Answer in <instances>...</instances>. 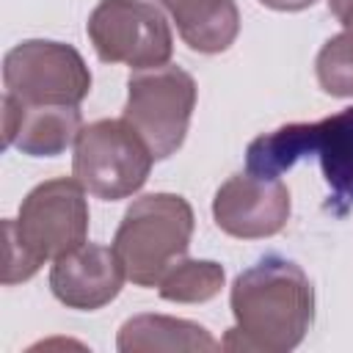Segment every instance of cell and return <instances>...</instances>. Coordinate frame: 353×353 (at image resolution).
I'll use <instances>...</instances> for the list:
<instances>
[{
    "label": "cell",
    "mask_w": 353,
    "mask_h": 353,
    "mask_svg": "<svg viewBox=\"0 0 353 353\" xmlns=\"http://www.w3.org/2000/svg\"><path fill=\"white\" fill-rule=\"evenodd\" d=\"M3 85L25 105H80L91 91V72L72 44L28 39L6 52Z\"/></svg>",
    "instance_id": "cell-7"
},
{
    "label": "cell",
    "mask_w": 353,
    "mask_h": 353,
    "mask_svg": "<svg viewBox=\"0 0 353 353\" xmlns=\"http://www.w3.org/2000/svg\"><path fill=\"white\" fill-rule=\"evenodd\" d=\"M320 157L323 176L331 188L328 210L345 215L353 207V108H345L323 121H295L265 132L248 143L245 171L279 179L301 157Z\"/></svg>",
    "instance_id": "cell-3"
},
{
    "label": "cell",
    "mask_w": 353,
    "mask_h": 353,
    "mask_svg": "<svg viewBox=\"0 0 353 353\" xmlns=\"http://www.w3.org/2000/svg\"><path fill=\"white\" fill-rule=\"evenodd\" d=\"M152 163L154 157L149 146L124 116L99 119L80 130L72 174L85 193L102 201H119L143 188Z\"/></svg>",
    "instance_id": "cell-5"
},
{
    "label": "cell",
    "mask_w": 353,
    "mask_h": 353,
    "mask_svg": "<svg viewBox=\"0 0 353 353\" xmlns=\"http://www.w3.org/2000/svg\"><path fill=\"white\" fill-rule=\"evenodd\" d=\"M328 11L336 17V22L353 33V0H328Z\"/></svg>",
    "instance_id": "cell-16"
},
{
    "label": "cell",
    "mask_w": 353,
    "mask_h": 353,
    "mask_svg": "<svg viewBox=\"0 0 353 353\" xmlns=\"http://www.w3.org/2000/svg\"><path fill=\"white\" fill-rule=\"evenodd\" d=\"M174 17L182 41L196 52H223L240 33V11L234 0H160Z\"/></svg>",
    "instance_id": "cell-12"
},
{
    "label": "cell",
    "mask_w": 353,
    "mask_h": 353,
    "mask_svg": "<svg viewBox=\"0 0 353 353\" xmlns=\"http://www.w3.org/2000/svg\"><path fill=\"white\" fill-rule=\"evenodd\" d=\"M6 262L3 284L28 281L47 259H55L88 234L85 188L74 176H58L36 185L19 204V218L3 223Z\"/></svg>",
    "instance_id": "cell-2"
},
{
    "label": "cell",
    "mask_w": 353,
    "mask_h": 353,
    "mask_svg": "<svg viewBox=\"0 0 353 353\" xmlns=\"http://www.w3.org/2000/svg\"><path fill=\"white\" fill-rule=\"evenodd\" d=\"M317 80L331 97H353V33L342 30L317 52Z\"/></svg>",
    "instance_id": "cell-15"
},
{
    "label": "cell",
    "mask_w": 353,
    "mask_h": 353,
    "mask_svg": "<svg viewBox=\"0 0 353 353\" xmlns=\"http://www.w3.org/2000/svg\"><path fill=\"white\" fill-rule=\"evenodd\" d=\"M259 3L273 11H303V8H312L317 0H259Z\"/></svg>",
    "instance_id": "cell-17"
},
{
    "label": "cell",
    "mask_w": 353,
    "mask_h": 353,
    "mask_svg": "<svg viewBox=\"0 0 353 353\" xmlns=\"http://www.w3.org/2000/svg\"><path fill=\"white\" fill-rule=\"evenodd\" d=\"M193 108L196 80L179 66L138 69L127 80L124 119L143 138L154 160H165L182 146Z\"/></svg>",
    "instance_id": "cell-6"
},
{
    "label": "cell",
    "mask_w": 353,
    "mask_h": 353,
    "mask_svg": "<svg viewBox=\"0 0 353 353\" xmlns=\"http://www.w3.org/2000/svg\"><path fill=\"white\" fill-rule=\"evenodd\" d=\"M116 347L121 353H204L218 350L221 345L199 323L165 314H135L119 328Z\"/></svg>",
    "instance_id": "cell-13"
},
{
    "label": "cell",
    "mask_w": 353,
    "mask_h": 353,
    "mask_svg": "<svg viewBox=\"0 0 353 353\" xmlns=\"http://www.w3.org/2000/svg\"><path fill=\"white\" fill-rule=\"evenodd\" d=\"M85 30L105 63L152 69L168 63L174 52V36L163 11L146 0H99Z\"/></svg>",
    "instance_id": "cell-8"
},
{
    "label": "cell",
    "mask_w": 353,
    "mask_h": 353,
    "mask_svg": "<svg viewBox=\"0 0 353 353\" xmlns=\"http://www.w3.org/2000/svg\"><path fill=\"white\" fill-rule=\"evenodd\" d=\"M193 237V207L176 193L135 199L113 237L124 273L138 287H157L160 279L188 254Z\"/></svg>",
    "instance_id": "cell-4"
},
{
    "label": "cell",
    "mask_w": 353,
    "mask_h": 353,
    "mask_svg": "<svg viewBox=\"0 0 353 353\" xmlns=\"http://www.w3.org/2000/svg\"><path fill=\"white\" fill-rule=\"evenodd\" d=\"M223 268L212 259H179L157 284L163 301L174 303H204L212 301L223 287Z\"/></svg>",
    "instance_id": "cell-14"
},
{
    "label": "cell",
    "mask_w": 353,
    "mask_h": 353,
    "mask_svg": "<svg viewBox=\"0 0 353 353\" xmlns=\"http://www.w3.org/2000/svg\"><path fill=\"white\" fill-rule=\"evenodd\" d=\"M212 218L221 232L240 240L273 237L290 221V190L281 179L234 174L218 188Z\"/></svg>",
    "instance_id": "cell-9"
},
{
    "label": "cell",
    "mask_w": 353,
    "mask_h": 353,
    "mask_svg": "<svg viewBox=\"0 0 353 353\" xmlns=\"http://www.w3.org/2000/svg\"><path fill=\"white\" fill-rule=\"evenodd\" d=\"M229 306L234 325L221 342L223 350L284 353L312 328L314 290L301 265L270 254L234 279Z\"/></svg>",
    "instance_id": "cell-1"
},
{
    "label": "cell",
    "mask_w": 353,
    "mask_h": 353,
    "mask_svg": "<svg viewBox=\"0 0 353 353\" xmlns=\"http://www.w3.org/2000/svg\"><path fill=\"white\" fill-rule=\"evenodd\" d=\"M77 105H25L3 94V143L30 157L63 154L80 135Z\"/></svg>",
    "instance_id": "cell-11"
},
{
    "label": "cell",
    "mask_w": 353,
    "mask_h": 353,
    "mask_svg": "<svg viewBox=\"0 0 353 353\" xmlns=\"http://www.w3.org/2000/svg\"><path fill=\"white\" fill-rule=\"evenodd\" d=\"M127 273L119 254L97 243H80L72 251L52 259L50 268V290L52 295L69 306L94 312L110 303L124 284Z\"/></svg>",
    "instance_id": "cell-10"
}]
</instances>
